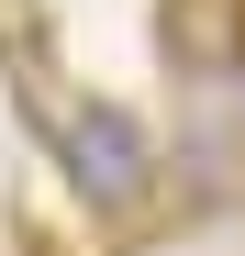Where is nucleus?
<instances>
[{"label":"nucleus","mask_w":245,"mask_h":256,"mask_svg":"<svg viewBox=\"0 0 245 256\" xmlns=\"http://www.w3.org/2000/svg\"><path fill=\"white\" fill-rule=\"evenodd\" d=\"M56 167H67V190L90 200V212H145L156 190V134L122 100H67L56 112Z\"/></svg>","instance_id":"1"},{"label":"nucleus","mask_w":245,"mask_h":256,"mask_svg":"<svg viewBox=\"0 0 245 256\" xmlns=\"http://www.w3.org/2000/svg\"><path fill=\"white\" fill-rule=\"evenodd\" d=\"M234 122H245V56H234Z\"/></svg>","instance_id":"2"}]
</instances>
